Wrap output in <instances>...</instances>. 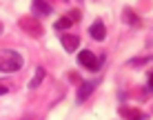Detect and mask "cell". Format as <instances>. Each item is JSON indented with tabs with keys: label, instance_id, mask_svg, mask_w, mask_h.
Masks as SVG:
<instances>
[{
	"label": "cell",
	"instance_id": "6da1fadb",
	"mask_svg": "<svg viewBox=\"0 0 153 120\" xmlns=\"http://www.w3.org/2000/svg\"><path fill=\"white\" fill-rule=\"evenodd\" d=\"M22 69V56L13 49H2L0 51V71L4 74H13V71Z\"/></svg>",
	"mask_w": 153,
	"mask_h": 120
},
{
	"label": "cell",
	"instance_id": "7a4b0ae2",
	"mask_svg": "<svg viewBox=\"0 0 153 120\" xmlns=\"http://www.w3.org/2000/svg\"><path fill=\"white\" fill-rule=\"evenodd\" d=\"M102 60L104 58H98L93 51H89V49H84L78 54V65L82 67V69H87V71H98L100 67H102Z\"/></svg>",
	"mask_w": 153,
	"mask_h": 120
},
{
	"label": "cell",
	"instance_id": "3957f363",
	"mask_svg": "<svg viewBox=\"0 0 153 120\" xmlns=\"http://www.w3.org/2000/svg\"><path fill=\"white\" fill-rule=\"evenodd\" d=\"M20 29L22 31H27L29 36H33V38H40L42 36V25H40V20L38 18H33V16H22L20 18Z\"/></svg>",
	"mask_w": 153,
	"mask_h": 120
},
{
	"label": "cell",
	"instance_id": "277c9868",
	"mask_svg": "<svg viewBox=\"0 0 153 120\" xmlns=\"http://www.w3.org/2000/svg\"><path fill=\"white\" fill-rule=\"evenodd\" d=\"M122 20H124V25H129V27H140V25H142L140 16L135 13L131 7H124L122 9Z\"/></svg>",
	"mask_w": 153,
	"mask_h": 120
},
{
	"label": "cell",
	"instance_id": "5b68a950",
	"mask_svg": "<svg viewBox=\"0 0 153 120\" xmlns=\"http://www.w3.org/2000/svg\"><path fill=\"white\" fill-rule=\"evenodd\" d=\"M89 34H91L93 40H104L107 38V27H104L102 20H96V22L91 25V29H89Z\"/></svg>",
	"mask_w": 153,
	"mask_h": 120
},
{
	"label": "cell",
	"instance_id": "8992f818",
	"mask_svg": "<svg viewBox=\"0 0 153 120\" xmlns=\"http://www.w3.org/2000/svg\"><path fill=\"white\" fill-rule=\"evenodd\" d=\"M31 7H33V13H38V16H51V11H53V7L47 0H33Z\"/></svg>",
	"mask_w": 153,
	"mask_h": 120
},
{
	"label": "cell",
	"instance_id": "52a82bcc",
	"mask_svg": "<svg viewBox=\"0 0 153 120\" xmlns=\"http://www.w3.org/2000/svg\"><path fill=\"white\" fill-rule=\"evenodd\" d=\"M120 116L124 120H144V113H142L140 109H135V107H122L120 109Z\"/></svg>",
	"mask_w": 153,
	"mask_h": 120
},
{
	"label": "cell",
	"instance_id": "ba28073f",
	"mask_svg": "<svg viewBox=\"0 0 153 120\" xmlns=\"http://www.w3.org/2000/svg\"><path fill=\"white\" fill-rule=\"evenodd\" d=\"M93 87H96V82H80V87H78V102H84L89 96H91Z\"/></svg>",
	"mask_w": 153,
	"mask_h": 120
},
{
	"label": "cell",
	"instance_id": "9c48e42d",
	"mask_svg": "<svg viewBox=\"0 0 153 120\" xmlns=\"http://www.w3.org/2000/svg\"><path fill=\"white\" fill-rule=\"evenodd\" d=\"M60 42H62V47H65V49L67 51H76L78 49V45H80V38H78V36H69V34H67V36H62V38H60Z\"/></svg>",
	"mask_w": 153,
	"mask_h": 120
},
{
	"label": "cell",
	"instance_id": "30bf717a",
	"mask_svg": "<svg viewBox=\"0 0 153 120\" xmlns=\"http://www.w3.org/2000/svg\"><path fill=\"white\" fill-rule=\"evenodd\" d=\"M42 78H45V69H42V67H38V69H36V74H33V78L29 80V87H31V89H36V87L42 82Z\"/></svg>",
	"mask_w": 153,
	"mask_h": 120
},
{
	"label": "cell",
	"instance_id": "8fae6325",
	"mask_svg": "<svg viewBox=\"0 0 153 120\" xmlns=\"http://www.w3.org/2000/svg\"><path fill=\"white\" fill-rule=\"evenodd\" d=\"M71 25H73V18H71V16H62V18H58L56 20V29H69L71 27Z\"/></svg>",
	"mask_w": 153,
	"mask_h": 120
},
{
	"label": "cell",
	"instance_id": "7c38bea8",
	"mask_svg": "<svg viewBox=\"0 0 153 120\" xmlns=\"http://www.w3.org/2000/svg\"><path fill=\"white\" fill-rule=\"evenodd\" d=\"M67 78H69V82H80V76H78V71H69V74H67Z\"/></svg>",
	"mask_w": 153,
	"mask_h": 120
},
{
	"label": "cell",
	"instance_id": "4fadbf2b",
	"mask_svg": "<svg viewBox=\"0 0 153 120\" xmlns=\"http://www.w3.org/2000/svg\"><path fill=\"white\" fill-rule=\"evenodd\" d=\"M146 60H149V58H133V60H131V65H135V67H138V65H144Z\"/></svg>",
	"mask_w": 153,
	"mask_h": 120
},
{
	"label": "cell",
	"instance_id": "5bb4252c",
	"mask_svg": "<svg viewBox=\"0 0 153 120\" xmlns=\"http://www.w3.org/2000/svg\"><path fill=\"white\" fill-rule=\"evenodd\" d=\"M149 87L153 89V69H151V74H149Z\"/></svg>",
	"mask_w": 153,
	"mask_h": 120
},
{
	"label": "cell",
	"instance_id": "9a60e30c",
	"mask_svg": "<svg viewBox=\"0 0 153 120\" xmlns=\"http://www.w3.org/2000/svg\"><path fill=\"white\" fill-rule=\"evenodd\" d=\"M4 93H7V87H4V85H0V96H4Z\"/></svg>",
	"mask_w": 153,
	"mask_h": 120
},
{
	"label": "cell",
	"instance_id": "2e32d148",
	"mask_svg": "<svg viewBox=\"0 0 153 120\" xmlns=\"http://www.w3.org/2000/svg\"><path fill=\"white\" fill-rule=\"evenodd\" d=\"M0 34H2V22H0Z\"/></svg>",
	"mask_w": 153,
	"mask_h": 120
}]
</instances>
